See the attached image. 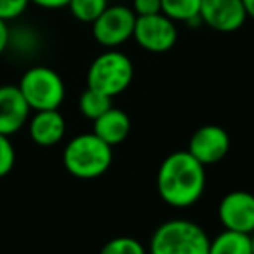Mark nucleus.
I'll return each mask as SVG.
<instances>
[{"label": "nucleus", "mask_w": 254, "mask_h": 254, "mask_svg": "<svg viewBox=\"0 0 254 254\" xmlns=\"http://www.w3.org/2000/svg\"><path fill=\"white\" fill-rule=\"evenodd\" d=\"M205 190V166L188 153L174 152L157 171V191L167 205L185 209L197 204Z\"/></svg>", "instance_id": "1"}, {"label": "nucleus", "mask_w": 254, "mask_h": 254, "mask_svg": "<svg viewBox=\"0 0 254 254\" xmlns=\"http://www.w3.org/2000/svg\"><path fill=\"white\" fill-rule=\"evenodd\" d=\"M113 150L94 132L78 134L68 141L63 152L64 169L78 180H96L110 169Z\"/></svg>", "instance_id": "2"}, {"label": "nucleus", "mask_w": 254, "mask_h": 254, "mask_svg": "<svg viewBox=\"0 0 254 254\" xmlns=\"http://www.w3.org/2000/svg\"><path fill=\"white\" fill-rule=\"evenodd\" d=\"M211 239L188 219H171L153 232L148 254H209Z\"/></svg>", "instance_id": "3"}, {"label": "nucleus", "mask_w": 254, "mask_h": 254, "mask_svg": "<svg viewBox=\"0 0 254 254\" xmlns=\"http://www.w3.org/2000/svg\"><path fill=\"white\" fill-rule=\"evenodd\" d=\"M134 78V64L131 58L117 49L99 54L87 70V87L110 98L122 94Z\"/></svg>", "instance_id": "4"}, {"label": "nucleus", "mask_w": 254, "mask_h": 254, "mask_svg": "<svg viewBox=\"0 0 254 254\" xmlns=\"http://www.w3.org/2000/svg\"><path fill=\"white\" fill-rule=\"evenodd\" d=\"M30 110H58L64 101V82L58 71L49 66H33L23 73L18 84Z\"/></svg>", "instance_id": "5"}, {"label": "nucleus", "mask_w": 254, "mask_h": 254, "mask_svg": "<svg viewBox=\"0 0 254 254\" xmlns=\"http://www.w3.org/2000/svg\"><path fill=\"white\" fill-rule=\"evenodd\" d=\"M136 18L131 7L122 4L108 5L103 14L92 23V35L99 46L106 49H117L132 39Z\"/></svg>", "instance_id": "6"}, {"label": "nucleus", "mask_w": 254, "mask_h": 254, "mask_svg": "<svg viewBox=\"0 0 254 254\" xmlns=\"http://www.w3.org/2000/svg\"><path fill=\"white\" fill-rule=\"evenodd\" d=\"M132 39L141 49L148 51V53H167L178 42L176 23L162 12L152 16H138Z\"/></svg>", "instance_id": "7"}, {"label": "nucleus", "mask_w": 254, "mask_h": 254, "mask_svg": "<svg viewBox=\"0 0 254 254\" xmlns=\"http://www.w3.org/2000/svg\"><path fill=\"white\" fill-rule=\"evenodd\" d=\"M230 152V136L219 126L207 124L198 127L191 134L188 143V153L197 159L202 166L218 164L228 155Z\"/></svg>", "instance_id": "8"}, {"label": "nucleus", "mask_w": 254, "mask_h": 254, "mask_svg": "<svg viewBox=\"0 0 254 254\" xmlns=\"http://www.w3.org/2000/svg\"><path fill=\"white\" fill-rule=\"evenodd\" d=\"M218 216L225 230L232 232L254 233V195L244 190H235L221 198Z\"/></svg>", "instance_id": "9"}, {"label": "nucleus", "mask_w": 254, "mask_h": 254, "mask_svg": "<svg viewBox=\"0 0 254 254\" xmlns=\"http://www.w3.org/2000/svg\"><path fill=\"white\" fill-rule=\"evenodd\" d=\"M247 12L242 0H202L200 21L221 33L237 32L244 26Z\"/></svg>", "instance_id": "10"}, {"label": "nucleus", "mask_w": 254, "mask_h": 254, "mask_svg": "<svg viewBox=\"0 0 254 254\" xmlns=\"http://www.w3.org/2000/svg\"><path fill=\"white\" fill-rule=\"evenodd\" d=\"M28 117L30 106L18 85H0V134H16Z\"/></svg>", "instance_id": "11"}, {"label": "nucleus", "mask_w": 254, "mask_h": 254, "mask_svg": "<svg viewBox=\"0 0 254 254\" xmlns=\"http://www.w3.org/2000/svg\"><path fill=\"white\" fill-rule=\"evenodd\" d=\"M28 131L35 145L49 148L64 138L66 122L60 110H44V112H35V115L30 119Z\"/></svg>", "instance_id": "12"}, {"label": "nucleus", "mask_w": 254, "mask_h": 254, "mask_svg": "<svg viewBox=\"0 0 254 254\" xmlns=\"http://www.w3.org/2000/svg\"><path fill=\"white\" fill-rule=\"evenodd\" d=\"M94 134L110 146H117L131 134V119L124 110L110 108L106 113L94 120Z\"/></svg>", "instance_id": "13"}, {"label": "nucleus", "mask_w": 254, "mask_h": 254, "mask_svg": "<svg viewBox=\"0 0 254 254\" xmlns=\"http://www.w3.org/2000/svg\"><path fill=\"white\" fill-rule=\"evenodd\" d=\"M209 254H253L251 235L225 230L209 244Z\"/></svg>", "instance_id": "14"}, {"label": "nucleus", "mask_w": 254, "mask_h": 254, "mask_svg": "<svg viewBox=\"0 0 254 254\" xmlns=\"http://www.w3.org/2000/svg\"><path fill=\"white\" fill-rule=\"evenodd\" d=\"M202 0H162V14H166L174 23L195 25L200 21Z\"/></svg>", "instance_id": "15"}, {"label": "nucleus", "mask_w": 254, "mask_h": 254, "mask_svg": "<svg viewBox=\"0 0 254 254\" xmlns=\"http://www.w3.org/2000/svg\"><path fill=\"white\" fill-rule=\"evenodd\" d=\"M112 99L113 98H110V96L87 87L78 99V108H80V113L85 119L94 122L98 117H101L103 113H106L112 108Z\"/></svg>", "instance_id": "16"}, {"label": "nucleus", "mask_w": 254, "mask_h": 254, "mask_svg": "<svg viewBox=\"0 0 254 254\" xmlns=\"http://www.w3.org/2000/svg\"><path fill=\"white\" fill-rule=\"evenodd\" d=\"M108 5V0H70L66 7L70 9L75 19H78L80 23L92 25Z\"/></svg>", "instance_id": "17"}, {"label": "nucleus", "mask_w": 254, "mask_h": 254, "mask_svg": "<svg viewBox=\"0 0 254 254\" xmlns=\"http://www.w3.org/2000/svg\"><path fill=\"white\" fill-rule=\"evenodd\" d=\"M99 254H146L139 240L132 237H115L101 247Z\"/></svg>", "instance_id": "18"}, {"label": "nucleus", "mask_w": 254, "mask_h": 254, "mask_svg": "<svg viewBox=\"0 0 254 254\" xmlns=\"http://www.w3.org/2000/svg\"><path fill=\"white\" fill-rule=\"evenodd\" d=\"M16 162V152L9 136L0 134V178L7 176Z\"/></svg>", "instance_id": "19"}, {"label": "nucleus", "mask_w": 254, "mask_h": 254, "mask_svg": "<svg viewBox=\"0 0 254 254\" xmlns=\"http://www.w3.org/2000/svg\"><path fill=\"white\" fill-rule=\"evenodd\" d=\"M30 0H0V19L2 21H12L23 16L28 7Z\"/></svg>", "instance_id": "20"}, {"label": "nucleus", "mask_w": 254, "mask_h": 254, "mask_svg": "<svg viewBox=\"0 0 254 254\" xmlns=\"http://www.w3.org/2000/svg\"><path fill=\"white\" fill-rule=\"evenodd\" d=\"M132 11L136 16H152L162 12V0H132Z\"/></svg>", "instance_id": "21"}, {"label": "nucleus", "mask_w": 254, "mask_h": 254, "mask_svg": "<svg viewBox=\"0 0 254 254\" xmlns=\"http://www.w3.org/2000/svg\"><path fill=\"white\" fill-rule=\"evenodd\" d=\"M70 0H30V4H35L42 9H63Z\"/></svg>", "instance_id": "22"}, {"label": "nucleus", "mask_w": 254, "mask_h": 254, "mask_svg": "<svg viewBox=\"0 0 254 254\" xmlns=\"http://www.w3.org/2000/svg\"><path fill=\"white\" fill-rule=\"evenodd\" d=\"M9 42H11V30L7 26V21L0 19V54L7 49Z\"/></svg>", "instance_id": "23"}, {"label": "nucleus", "mask_w": 254, "mask_h": 254, "mask_svg": "<svg viewBox=\"0 0 254 254\" xmlns=\"http://www.w3.org/2000/svg\"><path fill=\"white\" fill-rule=\"evenodd\" d=\"M242 4L247 12V18L254 19V0H242Z\"/></svg>", "instance_id": "24"}, {"label": "nucleus", "mask_w": 254, "mask_h": 254, "mask_svg": "<svg viewBox=\"0 0 254 254\" xmlns=\"http://www.w3.org/2000/svg\"><path fill=\"white\" fill-rule=\"evenodd\" d=\"M251 246H253V254H254V233L251 235Z\"/></svg>", "instance_id": "25"}]
</instances>
